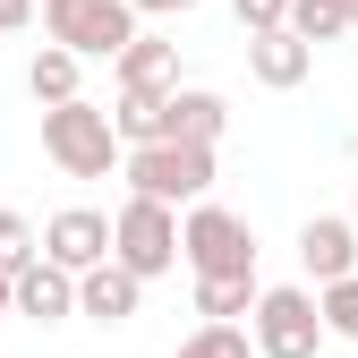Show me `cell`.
I'll return each mask as SVG.
<instances>
[{"label":"cell","mask_w":358,"mask_h":358,"mask_svg":"<svg viewBox=\"0 0 358 358\" xmlns=\"http://www.w3.org/2000/svg\"><path fill=\"white\" fill-rule=\"evenodd\" d=\"M137 9H154V17H171V9H196V0H137Z\"/></svg>","instance_id":"cb8c5ba5"},{"label":"cell","mask_w":358,"mask_h":358,"mask_svg":"<svg viewBox=\"0 0 358 358\" xmlns=\"http://www.w3.org/2000/svg\"><path fill=\"white\" fill-rule=\"evenodd\" d=\"M324 333L333 324H324V299L316 290H290L282 282V290L256 299V358H316Z\"/></svg>","instance_id":"5b68a950"},{"label":"cell","mask_w":358,"mask_h":358,"mask_svg":"<svg viewBox=\"0 0 358 358\" xmlns=\"http://www.w3.org/2000/svg\"><path fill=\"white\" fill-rule=\"evenodd\" d=\"M222 128H231V103H222L213 85H171V128H162V137H196V145H213Z\"/></svg>","instance_id":"7c38bea8"},{"label":"cell","mask_w":358,"mask_h":358,"mask_svg":"<svg viewBox=\"0 0 358 358\" xmlns=\"http://www.w3.org/2000/svg\"><path fill=\"white\" fill-rule=\"evenodd\" d=\"M17 316H34V324L77 316V273H69V264H52V256L17 264Z\"/></svg>","instance_id":"8fae6325"},{"label":"cell","mask_w":358,"mask_h":358,"mask_svg":"<svg viewBox=\"0 0 358 358\" xmlns=\"http://www.w3.org/2000/svg\"><path fill=\"white\" fill-rule=\"evenodd\" d=\"M43 154H52L69 179H111V162H120V128H111V111H94V103H43Z\"/></svg>","instance_id":"6da1fadb"},{"label":"cell","mask_w":358,"mask_h":358,"mask_svg":"<svg viewBox=\"0 0 358 358\" xmlns=\"http://www.w3.org/2000/svg\"><path fill=\"white\" fill-rule=\"evenodd\" d=\"M350 222H358V205H350Z\"/></svg>","instance_id":"4316f807"},{"label":"cell","mask_w":358,"mask_h":358,"mask_svg":"<svg viewBox=\"0 0 358 358\" xmlns=\"http://www.w3.org/2000/svg\"><path fill=\"white\" fill-rule=\"evenodd\" d=\"M77 77H85V52H69V43H43V52L26 60L34 103H77Z\"/></svg>","instance_id":"9a60e30c"},{"label":"cell","mask_w":358,"mask_h":358,"mask_svg":"<svg viewBox=\"0 0 358 358\" xmlns=\"http://www.w3.org/2000/svg\"><path fill=\"white\" fill-rule=\"evenodd\" d=\"M43 256L69 264V273H94V264L111 256V213H94V205L52 213V222H43Z\"/></svg>","instance_id":"52a82bcc"},{"label":"cell","mask_w":358,"mask_h":358,"mask_svg":"<svg viewBox=\"0 0 358 358\" xmlns=\"http://www.w3.org/2000/svg\"><path fill=\"white\" fill-rule=\"evenodd\" d=\"M128 188H137V196H162V205H196L213 188V145H196V137L128 145Z\"/></svg>","instance_id":"7a4b0ae2"},{"label":"cell","mask_w":358,"mask_h":358,"mask_svg":"<svg viewBox=\"0 0 358 358\" xmlns=\"http://www.w3.org/2000/svg\"><path fill=\"white\" fill-rule=\"evenodd\" d=\"M0 316H17V273H0Z\"/></svg>","instance_id":"603a6c76"},{"label":"cell","mask_w":358,"mask_h":358,"mask_svg":"<svg viewBox=\"0 0 358 358\" xmlns=\"http://www.w3.org/2000/svg\"><path fill=\"white\" fill-rule=\"evenodd\" d=\"M290 26L307 43H341L350 34V0H290Z\"/></svg>","instance_id":"e0dca14e"},{"label":"cell","mask_w":358,"mask_h":358,"mask_svg":"<svg viewBox=\"0 0 358 358\" xmlns=\"http://www.w3.org/2000/svg\"><path fill=\"white\" fill-rule=\"evenodd\" d=\"M43 9H69V0H43Z\"/></svg>","instance_id":"484cf974"},{"label":"cell","mask_w":358,"mask_h":358,"mask_svg":"<svg viewBox=\"0 0 358 358\" xmlns=\"http://www.w3.org/2000/svg\"><path fill=\"white\" fill-rule=\"evenodd\" d=\"M17 26H34V0H0V34H17Z\"/></svg>","instance_id":"7402d4cb"},{"label":"cell","mask_w":358,"mask_h":358,"mask_svg":"<svg viewBox=\"0 0 358 358\" xmlns=\"http://www.w3.org/2000/svg\"><path fill=\"white\" fill-rule=\"evenodd\" d=\"M34 256H43V239L26 231V213L0 205V273H17V264H34Z\"/></svg>","instance_id":"d6986e66"},{"label":"cell","mask_w":358,"mask_h":358,"mask_svg":"<svg viewBox=\"0 0 358 358\" xmlns=\"http://www.w3.org/2000/svg\"><path fill=\"white\" fill-rule=\"evenodd\" d=\"M239 26L264 34V26H290V0H239Z\"/></svg>","instance_id":"44dd1931"},{"label":"cell","mask_w":358,"mask_h":358,"mask_svg":"<svg viewBox=\"0 0 358 358\" xmlns=\"http://www.w3.org/2000/svg\"><path fill=\"white\" fill-rule=\"evenodd\" d=\"M179 256H188V273H256V231H248V213L196 196L179 222Z\"/></svg>","instance_id":"3957f363"},{"label":"cell","mask_w":358,"mask_h":358,"mask_svg":"<svg viewBox=\"0 0 358 358\" xmlns=\"http://www.w3.org/2000/svg\"><path fill=\"white\" fill-rule=\"evenodd\" d=\"M111 77H120V85H179V43L137 34V43H128V52L111 60Z\"/></svg>","instance_id":"2e32d148"},{"label":"cell","mask_w":358,"mask_h":358,"mask_svg":"<svg viewBox=\"0 0 358 358\" xmlns=\"http://www.w3.org/2000/svg\"><path fill=\"white\" fill-rule=\"evenodd\" d=\"M264 282L256 273H196V316L205 324H231V316H256Z\"/></svg>","instance_id":"5bb4252c"},{"label":"cell","mask_w":358,"mask_h":358,"mask_svg":"<svg viewBox=\"0 0 358 358\" xmlns=\"http://www.w3.org/2000/svg\"><path fill=\"white\" fill-rule=\"evenodd\" d=\"M299 264H307L316 282L358 273V222H350V213H316V222L299 231Z\"/></svg>","instance_id":"30bf717a"},{"label":"cell","mask_w":358,"mask_h":358,"mask_svg":"<svg viewBox=\"0 0 358 358\" xmlns=\"http://www.w3.org/2000/svg\"><path fill=\"white\" fill-rule=\"evenodd\" d=\"M137 0H69V9H43V26H52V43H69V52L85 60H120L128 43H137Z\"/></svg>","instance_id":"8992f818"},{"label":"cell","mask_w":358,"mask_h":358,"mask_svg":"<svg viewBox=\"0 0 358 358\" xmlns=\"http://www.w3.org/2000/svg\"><path fill=\"white\" fill-rule=\"evenodd\" d=\"M248 69H256V85L290 94V85H307V69H316V43L299 26H264V34H248Z\"/></svg>","instance_id":"9c48e42d"},{"label":"cell","mask_w":358,"mask_h":358,"mask_svg":"<svg viewBox=\"0 0 358 358\" xmlns=\"http://www.w3.org/2000/svg\"><path fill=\"white\" fill-rule=\"evenodd\" d=\"M111 256L128 264V273H171V264H188L179 256V205H162V196H128L120 213H111Z\"/></svg>","instance_id":"277c9868"},{"label":"cell","mask_w":358,"mask_h":358,"mask_svg":"<svg viewBox=\"0 0 358 358\" xmlns=\"http://www.w3.org/2000/svg\"><path fill=\"white\" fill-rule=\"evenodd\" d=\"M111 128H120V145H154L162 128H171V85H120Z\"/></svg>","instance_id":"4fadbf2b"},{"label":"cell","mask_w":358,"mask_h":358,"mask_svg":"<svg viewBox=\"0 0 358 358\" xmlns=\"http://www.w3.org/2000/svg\"><path fill=\"white\" fill-rule=\"evenodd\" d=\"M324 324H333L341 341H358V273H341V282H324Z\"/></svg>","instance_id":"ffe728a7"},{"label":"cell","mask_w":358,"mask_h":358,"mask_svg":"<svg viewBox=\"0 0 358 358\" xmlns=\"http://www.w3.org/2000/svg\"><path fill=\"white\" fill-rule=\"evenodd\" d=\"M179 358H256V333H239V324H196L188 341H179Z\"/></svg>","instance_id":"ac0fdd59"},{"label":"cell","mask_w":358,"mask_h":358,"mask_svg":"<svg viewBox=\"0 0 358 358\" xmlns=\"http://www.w3.org/2000/svg\"><path fill=\"white\" fill-rule=\"evenodd\" d=\"M350 34H358V0H350Z\"/></svg>","instance_id":"d4e9b609"},{"label":"cell","mask_w":358,"mask_h":358,"mask_svg":"<svg viewBox=\"0 0 358 358\" xmlns=\"http://www.w3.org/2000/svg\"><path fill=\"white\" fill-rule=\"evenodd\" d=\"M145 307V273H128L120 256H103L94 273H77V316H94V324H128Z\"/></svg>","instance_id":"ba28073f"}]
</instances>
